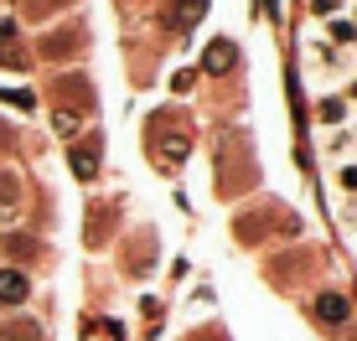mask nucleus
<instances>
[{"mask_svg":"<svg viewBox=\"0 0 357 341\" xmlns=\"http://www.w3.org/2000/svg\"><path fill=\"white\" fill-rule=\"evenodd\" d=\"M352 99H357V83H352Z\"/></svg>","mask_w":357,"mask_h":341,"instance_id":"nucleus-12","label":"nucleus"},{"mask_svg":"<svg viewBox=\"0 0 357 341\" xmlns=\"http://www.w3.org/2000/svg\"><path fill=\"white\" fill-rule=\"evenodd\" d=\"M10 202H16V187H10V181H0V217H10Z\"/></svg>","mask_w":357,"mask_h":341,"instance_id":"nucleus-10","label":"nucleus"},{"mask_svg":"<svg viewBox=\"0 0 357 341\" xmlns=\"http://www.w3.org/2000/svg\"><path fill=\"white\" fill-rule=\"evenodd\" d=\"M26 295H31L26 274H21V269H0V306H21Z\"/></svg>","mask_w":357,"mask_h":341,"instance_id":"nucleus-1","label":"nucleus"},{"mask_svg":"<svg viewBox=\"0 0 357 341\" xmlns=\"http://www.w3.org/2000/svg\"><path fill=\"white\" fill-rule=\"evenodd\" d=\"M316 119H321V125H331V129L347 125V104H342V99H321V104H316Z\"/></svg>","mask_w":357,"mask_h":341,"instance_id":"nucleus-5","label":"nucleus"},{"mask_svg":"<svg viewBox=\"0 0 357 341\" xmlns=\"http://www.w3.org/2000/svg\"><path fill=\"white\" fill-rule=\"evenodd\" d=\"M78 125H83V119H78V109H57V114H52V129H57L63 140L78 135Z\"/></svg>","mask_w":357,"mask_h":341,"instance_id":"nucleus-7","label":"nucleus"},{"mask_svg":"<svg viewBox=\"0 0 357 341\" xmlns=\"http://www.w3.org/2000/svg\"><path fill=\"white\" fill-rule=\"evenodd\" d=\"M337 187H347V191H357V161H347L337 170Z\"/></svg>","mask_w":357,"mask_h":341,"instance_id":"nucleus-8","label":"nucleus"},{"mask_svg":"<svg viewBox=\"0 0 357 341\" xmlns=\"http://www.w3.org/2000/svg\"><path fill=\"white\" fill-rule=\"evenodd\" d=\"M311 10H316V16H321V21H331V16H337V10H342V0H311Z\"/></svg>","mask_w":357,"mask_h":341,"instance_id":"nucleus-9","label":"nucleus"},{"mask_svg":"<svg viewBox=\"0 0 357 341\" xmlns=\"http://www.w3.org/2000/svg\"><path fill=\"white\" fill-rule=\"evenodd\" d=\"M316 315L331 321V326H342V321L352 315V306H347V295H321V300H316Z\"/></svg>","mask_w":357,"mask_h":341,"instance_id":"nucleus-2","label":"nucleus"},{"mask_svg":"<svg viewBox=\"0 0 357 341\" xmlns=\"http://www.w3.org/2000/svg\"><path fill=\"white\" fill-rule=\"evenodd\" d=\"M0 341H42V326L36 321H10V326H0Z\"/></svg>","mask_w":357,"mask_h":341,"instance_id":"nucleus-4","label":"nucleus"},{"mask_svg":"<svg viewBox=\"0 0 357 341\" xmlns=\"http://www.w3.org/2000/svg\"><path fill=\"white\" fill-rule=\"evenodd\" d=\"M326 36H331V47H337V52H342V47H352V42H357V26H352V21H337V16H331Z\"/></svg>","mask_w":357,"mask_h":341,"instance_id":"nucleus-6","label":"nucleus"},{"mask_svg":"<svg viewBox=\"0 0 357 341\" xmlns=\"http://www.w3.org/2000/svg\"><path fill=\"white\" fill-rule=\"evenodd\" d=\"M202 63H207V72H228L233 63H238V52H233L228 42H218V47H207V57H202Z\"/></svg>","mask_w":357,"mask_h":341,"instance_id":"nucleus-3","label":"nucleus"},{"mask_svg":"<svg viewBox=\"0 0 357 341\" xmlns=\"http://www.w3.org/2000/svg\"><path fill=\"white\" fill-rule=\"evenodd\" d=\"M36 10H57V6H68V0H31Z\"/></svg>","mask_w":357,"mask_h":341,"instance_id":"nucleus-11","label":"nucleus"}]
</instances>
